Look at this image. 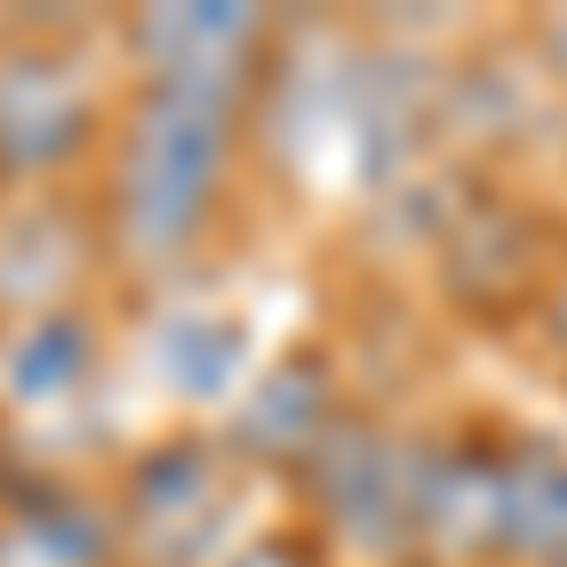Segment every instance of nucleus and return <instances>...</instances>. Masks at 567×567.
Here are the masks:
<instances>
[{"label": "nucleus", "mask_w": 567, "mask_h": 567, "mask_svg": "<svg viewBox=\"0 0 567 567\" xmlns=\"http://www.w3.org/2000/svg\"><path fill=\"white\" fill-rule=\"evenodd\" d=\"M91 258V227L53 197L0 213V318H39L53 303H76V272Z\"/></svg>", "instance_id": "obj_5"}, {"label": "nucleus", "mask_w": 567, "mask_h": 567, "mask_svg": "<svg viewBox=\"0 0 567 567\" xmlns=\"http://www.w3.org/2000/svg\"><path fill=\"white\" fill-rule=\"evenodd\" d=\"M537 45L553 53V76L567 84V16H553V23H537Z\"/></svg>", "instance_id": "obj_11"}, {"label": "nucleus", "mask_w": 567, "mask_h": 567, "mask_svg": "<svg viewBox=\"0 0 567 567\" xmlns=\"http://www.w3.org/2000/svg\"><path fill=\"white\" fill-rule=\"evenodd\" d=\"M235 492H227V470H219V446L205 439H175L159 454H144L114 499V537L130 545L136 560L159 567H205L219 560V523H227Z\"/></svg>", "instance_id": "obj_3"}, {"label": "nucleus", "mask_w": 567, "mask_h": 567, "mask_svg": "<svg viewBox=\"0 0 567 567\" xmlns=\"http://www.w3.org/2000/svg\"><path fill=\"white\" fill-rule=\"evenodd\" d=\"M0 545H16V560H31V567H106L122 553L114 507H91L69 484L16 492L8 515H0Z\"/></svg>", "instance_id": "obj_7"}, {"label": "nucleus", "mask_w": 567, "mask_h": 567, "mask_svg": "<svg viewBox=\"0 0 567 567\" xmlns=\"http://www.w3.org/2000/svg\"><path fill=\"white\" fill-rule=\"evenodd\" d=\"M243 144V91L136 84L114 122L106 243L136 272H182L227 213V175Z\"/></svg>", "instance_id": "obj_1"}, {"label": "nucleus", "mask_w": 567, "mask_h": 567, "mask_svg": "<svg viewBox=\"0 0 567 567\" xmlns=\"http://www.w3.org/2000/svg\"><path fill=\"white\" fill-rule=\"evenodd\" d=\"M91 363H99V333H91L84 303H53L39 318H16L0 333V401L53 409L91 379Z\"/></svg>", "instance_id": "obj_6"}, {"label": "nucleus", "mask_w": 567, "mask_h": 567, "mask_svg": "<svg viewBox=\"0 0 567 567\" xmlns=\"http://www.w3.org/2000/svg\"><path fill=\"white\" fill-rule=\"evenodd\" d=\"M553 567H567V560H553Z\"/></svg>", "instance_id": "obj_12"}, {"label": "nucleus", "mask_w": 567, "mask_h": 567, "mask_svg": "<svg viewBox=\"0 0 567 567\" xmlns=\"http://www.w3.org/2000/svg\"><path fill=\"white\" fill-rule=\"evenodd\" d=\"M318 439H326V363L318 355H288L235 409V446L288 462V454H318Z\"/></svg>", "instance_id": "obj_8"}, {"label": "nucleus", "mask_w": 567, "mask_h": 567, "mask_svg": "<svg viewBox=\"0 0 567 567\" xmlns=\"http://www.w3.org/2000/svg\"><path fill=\"white\" fill-rule=\"evenodd\" d=\"M537 326H545V333H553V349L567 355V265L545 280V296H537Z\"/></svg>", "instance_id": "obj_10"}, {"label": "nucleus", "mask_w": 567, "mask_h": 567, "mask_svg": "<svg viewBox=\"0 0 567 567\" xmlns=\"http://www.w3.org/2000/svg\"><path fill=\"white\" fill-rule=\"evenodd\" d=\"M106 130V84L61 31L0 39V182L53 189Z\"/></svg>", "instance_id": "obj_2"}, {"label": "nucleus", "mask_w": 567, "mask_h": 567, "mask_svg": "<svg viewBox=\"0 0 567 567\" xmlns=\"http://www.w3.org/2000/svg\"><path fill=\"white\" fill-rule=\"evenodd\" d=\"M205 567H310V545H296V537H250V545H227Z\"/></svg>", "instance_id": "obj_9"}, {"label": "nucleus", "mask_w": 567, "mask_h": 567, "mask_svg": "<svg viewBox=\"0 0 567 567\" xmlns=\"http://www.w3.org/2000/svg\"><path fill=\"white\" fill-rule=\"evenodd\" d=\"M144 84H213V91H243L258 69L265 45V16L250 8H152L122 31Z\"/></svg>", "instance_id": "obj_4"}]
</instances>
